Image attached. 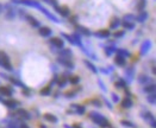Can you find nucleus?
Here are the masks:
<instances>
[{
  "mask_svg": "<svg viewBox=\"0 0 156 128\" xmlns=\"http://www.w3.org/2000/svg\"><path fill=\"white\" fill-rule=\"evenodd\" d=\"M89 119H91L94 124L99 125L100 127H103V128H106L110 126L108 121H107L101 114H99V113H97V112H91V113H89Z\"/></svg>",
  "mask_w": 156,
  "mask_h": 128,
  "instance_id": "obj_1",
  "label": "nucleus"
},
{
  "mask_svg": "<svg viewBox=\"0 0 156 128\" xmlns=\"http://www.w3.org/2000/svg\"><path fill=\"white\" fill-rule=\"evenodd\" d=\"M0 67L4 68L7 71H12L13 70L11 61H10V57H8V55L5 51H0Z\"/></svg>",
  "mask_w": 156,
  "mask_h": 128,
  "instance_id": "obj_2",
  "label": "nucleus"
},
{
  "mask_svg": "<svg viewBox=\"0 0 156 128\" xmlns=\"http://www.w3.org/2000/svg\"><path fill=\"white\" fill-rule=\"evenodd\" d=\"M38 10H39V11H41V12H42V13H43V14H44V15H45L48 19H50L51 21H54V23H56V24H60V23H61V21H60V19H59L56 15H54L53 13H50V12H49V11H48L45 7L41 6Z\"/></svg>",
  "mask_w": 156,
  "mask_h": 128,
  "instance_id": "obj_3",
  "label": "nucleus"
},
{
  "mask_svg": "<svg viewBox=\"0 0 156 128\" xmlns=\"http://www.w3.org/2000/svg\"><path fill=\"white\" fill-rule=\"evenodd\" d=\"M57 62L60 63V64H62L63 67H66V68H68V69H71V70H73L74 69V63L72 62V59L71 58H65V57H59L57 58Z\"/></svg>",
  "mask_w": 156,
  "mask_h": 128,
  "instance_id": "obj_4",
  "label": "nucleus"
},
{
  "mask_svg": "<svg viewBox=\"0 0 156 128\" xmlns=\"http://www.w3.org/2000/svg\"><path fill=\"white\" fill-rule=\"evenodd\" d=\"M50 44L56 49H63L65 40L62 38H59V37H53V38H50Z\"/></svg>",
  "mask_w": 156,
  "mask_h": 128,
  "instance_id": "obj_5",
  "label": "nucleus"
},
{
  "mask_svg": "<svg viewBox=\"0 0 156 128\" xmlns=\"http://www.w3.org/2000/svg\"><path fill=\"white\" fill-rule=\"evenodd\" d=\"M75 30H77V33L81 34V36H85V37H89L92 34V32L82 25H75Z\"/></svg>",
  "mask_w": 156,
  "mask_h": 128,
  "instance_id": "obj_6",
  "label": "nucleus"
},
{
  "mask_svg": "<svg viewBox=\"0 0 156 128\" xmlns=\"http://www.w3.org/2000/svg\"><path fill=\"white\" fill-rule=\"evenodd\" d=\"M55 11H56L60 15H62L63 18L69 17V13H71V11H69V8H68L67 6H57V7H55Z\"/></svg>",
  "mask_w": 156,
  "mask_h": 128,
  "instance_id": "obj_7",
  "label": "nucleus"
},
{
  "mask_svg": "<svg viewBox=\"0 0 156 128\" xmlns=\"http://www.w3.org/2000/svg\"><path fill=\"white\" fill-rule=\"evenodd\" d=\"M150 48H152V42H150V40H144V42L142 43V45H141V51H140V53H141L142 56L147 55L148 51L150 50Z\"/></svg>",
  "mask_w": 156,
  "mask_h": 128,
  "instance_id": "obj_8",
  "label": "nucleus"
},
{
  "mask_svg": "<svg viewBox=\"0 0 156 128\" xmlns=\"http://www.w3.org/2000/svg\"><path fill=\"white\" fill-rule=\"evenodd\" d=\"M25 19L29 21V24L31 25V26H33V27H41V23L35 18V17H32V15H30V14H27L26 17H25Z\"/></svg>",
  "mask_w": 156,
  "mask_h": 128,
  "instance_id": "obj_9",
  "label": "nucleus"
},
{
  "mask_svg": "<svg viewBox=\"0 0 156 128\" xmlns=\"http://www.w3.org/2000/svg\"><path fill=\"white\" fill-rule=\"evenodd\" d=\"M93 34L97 38H108L111 36V32H110V30H99V31L94 32Z\"/></svg>",
  "mask_w": 156,
  "mask_h": 128,
  "instance_id": "obj_10",
  "label": "nucleus"
},
{
  "mask_svg": "<svg viewBox=\"0 0 156 128\" xmlns=\"http://www.w3.org/2000/svg\"><path fill=\"white\" fill-rule=\"evenodd\" d=\"M51 33H53V31H51V29H50V27H48V26L39 27V34H41L42 37H44V38L50 37V36H51Z\"/></svg>",
  "mask_w": 156,
  "mask_h": 128,
  "instance_id": "obj_11",
  "label": "nucleus"
},
{
  "mask_svg": "<svg viewBox=\"0 0 156 128\" xmlns=\"http://www.w3.org/2000/svg\"><path fill=\"white\" fill-rule=\"evenodd\" d=\"M148 17H149V14H148L147 11H141V12L138 13V15L136 17L135 20H137L138 23H144V21L148 19Z\"/></svg>",
  "mask_w": 156,
  "mask_h": 128,
  "instance_id": "obj_12",
  "label": "nucleus"
},
{
  "mask_svg": "<svg viewBox=\"0 0 156 128\" xmlns=\"http://www.w3.org/2000/svg\"><path fill=\"white\" fill-rule=\"evenodd\" d=\"M72 107V113L74 112V113H77L79 115H82V114H85V112H86V108L83 107V106H79V105H72L71 106Z\"/></svg>",
  "mask_w": 156,
  "mask_h": 128,
  "instance_id": "obj_13",
  "label": "nucleus"
},
{
  "mask_svg": "<svg viewBox=\"0 0 156 128\" xmlns=\"http://www.w3.org/2000/svg\"><path fill=\"white\" fill-rule=\"evenodd\" d=\"M6 8H7V11L5 12V18H6L7 20L14 19V17H16V11L12 10V8H10V6H6Z\"/></svg>",
  "mask_w": 156,
  "mask_h": 128,
  "instance_id": "obj_14",
  "label": "nucleus"
},
{
  "mask_svg": "<svg viewBox=\"0 0 156 128\" xmlns=\"http://www.w3.org/2000/svg\"><path fill=\"white\" fill-rule=\"evenodd\" d=\"M0 94L4 96H12L13 89L11 87H0Z\"/></svg>",
  "mask_w": 156,
  "mask_h": 128,
  "instance_id": "obj_15",
  "label": "nucleus"
},
{
  "mask_svg": "<svg viewBox=\"0 0 156 128\" xmlns=\"http://www.w3.org/2000/svg\"><path fill=\"white\" fill-rule=\"evenodd\" d=\"M134 75H135V69H134V68H128V69L125 70V77H126V81H128V82H131V81H132Z\"/></svg>",
  "mask_w": 156,
  "mask_h": 128,
  "instance_id": "obj_16",
  "label": "nucleus"
},
{
  "mask_svg": "<svg viewBox=\"0 0 156 128\" xmlns=\"http://www.w3.org/2000/svg\"><path fill=\"white\" fill-rule=\"evenodd\" d=\"M120 19L119 18H113L111 21H110V29L111 30H116V29H118L119 26H120Z\"/></svg>",
  "mask_w": 156,
  "mask_h": 128,
  "instance_id": "obj_17",
  "label": "nucleus"
},
{
  "mask_svg": "<svg viewBox=\"0 0 156 128\" xmlns=\"http://www.w3.org/2000/svg\"><path fill=\"white\" fill-rule=\"evenodd\" d=\"M83 63H85V65L93 72V74H98V69H97V67L91 62V61H88V59H85L83 61Z\"/></svg>",
  "mask_w": 156,
  "mask_h": 128,
  "instance_id": "obj_18",
  "label": "nucleus"
},
{
  "mask_svg": "<svg viewBox=\"0 0 156 128\" xmlns=\"http://www.w3.org/2000/svg\"><path fill=\"white\" fill-rule=\"evenodd\" d=\"M122 107L123 108H125V109H128V108H131L132 107V105H134V102H132V100L130 99V97H125V99H123V101H122Z\"/></svg>",
  "mask_w": 156,
  "mask_h": 128,
  "instance_id": "obj_19",
  "label": "nucleus"
},
{
  "mask_svg": "<svg viewBox=\"0 0 156 128\" xmlns=\"http://www.w3.org/2000/svg\"><path fill=\"white\" fill-rule=\"evenodd\" d=\"M117 51V48H116V45H107V46H105V53H106V56H112L114 52Z\"/></svg>",
  "mask_w": 156,
  "mask_h": 128,
  "instance_id": "obj_20",
  "label": "nucleus"
},
{
  "mask_svg": "<svg viewBox=\"0 0 156 128\" xmlns=\"http://www.w3.org/2000/svg\"><path fill=\"white\" fill-rule=\"evenodd\" d=\"M72 56H73V52H72V50H69V49H62V50L60 51V57L72 58Z\"/></svg>",
  "mask_w": 156,
  "mask_h": 128,
  "instance_id": "obj_21",
  "label": "nucleus"
},
{
  "mask_svg": "<svg viewBox=\"0 0 156 128\" xmlns=\"http://www.w3.org/2000/svg\"><path fill=\"white\" fill-rule=\"evenodd\" d=\"M114 63H116L117 65H119V67H124V65L126 64V59H125L124 57L117 55V56L114 57Z\"/></svg>",
  "mask_w": 156,
  "mask_h": 128,
  "instance_id": "obj_22",
  "label": "nucleus"
},
{
  "mask_svg": "<svg viewBox=\"0 0 156 128\" xmlns=\"http://www.w3.org/2000/svg\"><path fill=\"white\" fill-rule=\"evenodd\" d=\"M2 103L5 105V106H7L8 108H11V109H16L17 108V106L19 105L17 101H14V100H7V101H2Z\"/></svg>",
  "mask_w": 156,
  "mask_h": 128,
  "instance_id": "obj_23",
  "label": "nucleus"
},
{
  "mask_svg": "<svg viewBox=\"0 0 156 128\" xmlns=\"http://www.w3.org/2000/svg\"><path fill=\"white\" fill-rule=\"evenodd\" d=\"M18 115L19 116H22L23 119H25V120H30L31 119V114L27 112V110H25V109H18Z\"/></svg>",
  "mask_w": 156,
  "mask_h": 128,
  "instance_id": "obj_24",
  "label": "nucleus"
},
{
  "mask_svg": "<svg viewBox=\"0 0 156 128\" xmlns=\"http://www.w3.org/2000/svg\"><path fill=\"white\" fill-rule=\"evenodd\" d=\"M120 25H123V27L125 30H129V31L135 30V23H132V21H122Z\"/></svg>",
  "mask_w": 156,
  "mask_h": 128,
  "instance_id": "obj_25",
  "label": "nucleus"
},
{
  "mask_svg": "<svg viewBox=\"0 0 156 128\" xmlns=\"http://www.w3.org/2000/svg\"><path fill=\"white\" fill-rule=\"evenodd\" d=\"M44 119L47 120V121H49V122H53V124H56L59 120H57V118L55 116V115H53V114H49V113H47V114H44Z\"/></svg>",
  "mask_w": 156,
  "mask_h": 128,
  "instance_id": "obj_26",
  "label": "nucleus"
},
{
  "mask_svg": "<svg viewBox=\"0 0 156 128\" xmlns=\"http://www.w3.org/2000/svg\"><path fill=\"white\" fill-rule=\"evenodd\" d=\"M117 55H119V56H122V57H124V58H126V57H130V52L128 51V50H125V49H117Z\"/></svg>",
  "mask_w": 156,
  "mask_h": 128,
  "instance_id": "obj_27",
  "label": "nucleus"
},
{
  "mask_svg": "<svg viewBox=\"0 0 156 128\" xmlns=\"http://www.w3.org/2000/svg\"><path fill=\"white\" fill-rule=\"evenodd\" d=\"M144 91L146 93H148V95L149 94H155V84H148V86H146L144 87Z\"/></svg>",
  "mask_w": 156,
  "mask_h": 128,
  "instance_id": "obj_28",
  "label": "nucleus"
},
{
  "mask_svg": "<svg viewBox=\"0 0 156 128\" xmlns=\"http://www.w3.org/2000/svg\"><path fill=\"white\" fill-rule=\"evenodd\" d=\"M146 5H147V0H138V2H137V6H136L137 11H138V12H141V11H144V7H146Z\"/></svg>",
  "mask_w": 156,
  "mask_h": 128,
  "instance_id": "obj_29",
  "label": "nucleus"
},
{
  "mask_svg": "<svg viewBox=\"0 0 156 128\" xmlns=\"http://www.w3.org/2000/svg\"><path fill=\"white\" fill-rule=\"evenodd\" d=\"M61 37H62L63 39H66L68 43H71L72 45H75V42H74V39H73V37H72L71 34H67V33H61Z\"/></svg>",
  "mask_w": 156,
  "mask_h": 128,
  "instance_id": "obj_30",
  "label": "nucleus"
},
{
  "mask_svg": "<svg viewBox=\"0 0 156 128\" xmlns=\"http://www.w3.org/2000/svg\"><path fill=\"white\" fill-rule=\"evenodd\" d=\"M67 78L65 77V76H62V77H60L59 80H57V86H59V88H63V87H66V84H67Z\"/></svg>",
  "mask_w": 156,
  "mask_h": 128,
  "instance_id": "obj_31",
  "label": "nucleus"
},
{
  "mask_svg": "<svg viewBox=\"0 0 156 128\" xmlns=\"http://www.w3.org/2000/svg\"><path fill=\"white\" fill-rule=\"evenodd\" d=\"M148 82H149V77H148L147 75H140V76H138V83L146 84V83H148Z\"/></svg>",
  "mask_w": 156,
  "mask_h": 128,
  "instance_id": "obj_32",
  "label": "nucleus"
},
{
  "mask_svg": "<svg viewBox=\"0 0 156 128\" xmlns=\"http://www.w3.org/2000/svg\"><path fill=\"white\" fill-rule=\"evenodd\" d=\"M116 88L119 89V88H126V81H124L123 78H119L118 82H116Z\"/></svg>",
  "mask_w": 156,
  "mask_h": 128,
  "instance_id": "obj_33",
  "label": "nucleus"
},
{
  "mask_svg": "<svg viewBox=\"0 0 156 128\" xmlns=\"http://www.w3.org/2000/svg\"><path fill=\"white\" fill-rule=\"evenodd\" d=\"M136 19V17L134 15V14H125L124 17H123V21H132L134 23V20Z\"/></svg>",
  "mask_w": 156,
  "mask_h": 128,
  "instance_id": "obj_34",
  "label": "nucleus"
},
{
  "mask_svg": "<svg viewBox=\"0 0 156 128\" xmlns=\"http://www.w3.org/2000/svg\"><path fill=\"white\" fill-rule=\"evenodd\" d=\"M8 81H11L14 86H19V87H23V89L25 88V86H23L22 84V82L19 81V80H17V78H14V77H8Z\"/></svg>",
  "mask_w": 156,
  "mask_h": 128,
  "instance_id": "obj_35",
  "label": "nucleus"
},
{
  "mask_svg": "<svg viewBox=\"0 0 156 128\" xmlns=\"http://www.w3.org/2000/svg\"><path fill=\"white\" fill-rule=\"evenodd\" d=\"M143 118L148 121V122H150V121H153V120H155V118H154V115L150 113V112H147V113H144L143 114Z\"/></svg>",
  "mask_w": 156,
  "mask_h": 128,
  "instance_id": "obj_36",
  "label": "nucleus"
},
{
  "mask_svg": "<svg viewBox=\"0 0 156 128\" xmlns=\"http://www.w3.org/2000/svg\"><path fill=\"white\" fill-rule=\"evenodd\" d=\"M147 100H148V102H149V103L154 105V103H155V101H156L155 94H149V95H148V97H147Z\"/></svg>",
  "mask_w": 156,
  "mask_h": 128,
  "instance_id": "obj_37",
  "label": "nucleus"
},
{
  "mask_svg": "<svg viewBox=\"0 0 156 128\" xmlns=\"http://www.w3.org/2000/svg\"><path fill=\"white\" fill-rule=\"evenodd\" d=\"M124 34H125V31L124 30H119V31H117V32H114V38H122V37H124Z\"/></svg>",
  "mask_w": 156,
  "mask_h": 128,
  "instance_id": "obj_38",
  "label": "nucleus"
},
{
  "mask_svg": "<svg viewBox=\"0 0 156 128\" xmlns=\"http://www.w3.org/2000/svg\"><path fill=\"white\" fill-rule=\"evenodd\" d=\"M50 90H51L50 87H45V88H43V89L41 90V95H43V96L49 95V94H50Z\"/></svg>",
  "mask_w": 156,
  "mask_h": 128,
  "instance_id": "obj_39",
  "label": "nucleus"
},
{
  "mask_svg": "<svg viewBox=\"0 0 156 128\" xmlns=\"http://www.w3.org/2000/svg\"><path fill=\"white\" fill-rule=\"evenodd\" d=\"M69 82H71L72 84H78L79 82H80V77H79V76H72L71 80H69Z\"/></svg>",
  "mask_w": 156,
  "mask_h": 128,
  "instance_id": "obj_40",
  "label": "nucleus"
},
{
  "mask_svg": "<svg viewBox=\"0 0 156 128\" xmlns=\"http://www.w3.org/2000/svg\"><path fill=\"white\" fill-rule=\"evenodd\" d=\"M120 124H122L123 126H125V127H130V128L135 127L132 122H130V121H126V120H123V121H120Z\"/></svg>",
  "mask_w": 156,
  "mask_h": 128,
  "instance_id": "obj_41",
  "label": "nucleus"
},
{
  "mask_svg": "<svg viewBox=\"0 0 156 128\" xmlns=\"http://www.w3.org/2000/svg\"><path fill=\"white\" fill-rule=\"evenodd\" d=\"M43 1L47 2V4H49V5H51V6H54V8L59 6L57 5V0H43Z\"/></svg>",
  "mask_w": 156,
  "mask_h": 128,
  "instance_id": "obj_42",
  "label": "nucleus"
},
{
  "mask_svg": "<svg viewBox=\"0 0 156 128\" xmlns=\"http://www.w3.org/2000/svg\"><path fill=\"white\" fill-rule=\"evenodd\" d=\"M98 84H99V87L101 88V90H103L104 93H106V91H107V89H106V87H105V84H104V82H103L101 80H99V81H98Z\"/></svg>",
  "mask_w": 156,
  "mask_h": 128,
  "instance_id": "obj_43",
  "label": "nucleus"
},
{
  "mask_svg": "<svg viewBox=\"0 0 156 128\" xmlns=\"http://www.w3.org/2000/svg\"><path fill=\"white\" fill-rule=\"evenodd\" d=\"M77 91H78V90H73V91H68V93H66V96H67L68 99H71V97H73V96H75V94H77Z\"/></svg>",
  "mask_w": 156,
  "mask_h": 128,
  "instance_id": "obj_44",
  "label": "nucleus"
},
{
  "mask_svg": "<svg viewBox=\"0 0 156 128\" xmlns=\"http://www.w3.org/2000/svg\"><path fill=\"white\" fill-rule=\"evenodd\" d=\"M18 12H19V14H20V18H22V19H24V18H25V17L27 15V14L25 13V12H26L25 10H19Z\"/></svg>",
  "mask_w": 156,
  "mask_h": 128,
  "instance_id": "obj_45",
  "label": "nucleus"
},
{
  "mask_svg": "<svg viewBox=\"0 0 156 128\" xmlns=\"http://www.w3.org/2000/svg\"><path fill=\"white\" fill-rule=\"evenodd\" d=\"M77 20H78V17H77V15H74V17H72V18L69 19V21H71L72 24H77Z\"/></svg>",
  "mask_w": 156,
  "mask_h": 128,
  "instance_id": "obj_46",
  "label": "nucleus"
},
{
  "mask_svg": "<svg viewBox=\"0 0 156 128\" xmlns=\"http://www.w3.org/2000/svg\"><path fill=\"white\" fill-rule=\"evenodd\" d=\"M111 95H112V100H113L114 102H118V101H119V99H118V95H117V94H114V93H113V94H111Z\"/></svg>",
  "mask_w": 156,
  "mask_h": 128,
  "instance_id": "obj_47",
  "label": "nucleus"
},
{
  "mask_svg": "<svg viewBox=\"0 0 156 128\" xmlns=\"http://www.w3.org/2000/svg\"><path fill=\"white\" fill-rule=\"evenodd\" d=\"M92 103H93V105H95L97 107H101V102H99V101H97V100L92 101Z\"/></svg>",
  "mask_w": 156,
  "mask_h": 128,
  "instance_id": "obj_48",
  "label": "nucleus"
},
{
  "mask_svg": "<svg viewBox=\"0 0 156 128\" xmlns=\"http://www.w3.org/2000/svg\"><path fill=\"white\" fill-rule=\"evenodd\" d=\"M6 128H19V126H17V125H13V124H11V125L6 126Z\"/></svg>",
  "mask_w": 156,
  "mask_h": 128,
  "instance_id": "obj_49",
  "label": "nucleus"
},
{
  "mask_svg": "<svg viewBox=\"0 0 156 128\" xmlns=\"http://www.w3.org/2000/svg\"><path fill=\"white\" fill-rule=\"evenodd\" d=\"M149 124H150V126H152V128H156L155 120H153V121H150V122H149Z\"/></svg>",
  "mask_w": 156,
  "mask_h": 128,
  "instance_id": "obj_50",
  "label": "nucleus"
},
{
  "mask_svg": "<svg viewBox=\"0 0 156 128\" xmlns=\"http://www.w3.org/2000/svg\"><path fill=\"white\" fill-rule=\"evenodd\" d=\"M105 103H106V105L108 106V108H110V109H112V106H111V103H110V102H108V101H107L106 99H105Z\"/></svg>",
  "mask_w": 156,
  "mask_h": 128,
  "instance_id": "obj_51",
  "label": "nucleus"
},
{
  "mask_svg": "<svg viewBox=\"0 0 156 128\" xmlns=\"http://www.w3.org/2000/svg\"><path fill=\"white\" fill-rule=\"evenodd\" d=\"M100 71H101L103 74H108V71H107V70H105L104 68H100Z\"/></svg>",
  "mask_w": 156,
  "mask_h": 128,
  "instance_id": "obj_52",
  "label": "nucleus"
},
{
  "mask_svg": "<svg viewBox=\"0 0 156 128\" xmlns=\"http://www.w3.org/2000/svg\"><path fill=\"white\" fill-rule=\"evenodd\" d=\"M74 128H82V127H80L79 125H75V126H74Z\"/></svg>",
  "mask_w": 156,
  "mask_h": 128,
  "instance_id": "obj_53",
  "label": "nucleus"
},
{
  "mask_svg": "<svg viewBox=\"0 0 156 128\" xmlns=\"http://www.w3.org/2000/svg\"><path fill=\"white\" fill-rule=\"evenodd\" d=\"M41 128H47V127H45L44 125H41Z\"/></svg>",
  "mask_w": 156,
  "mask_h": 128,
  "instance_id": "obj_54",
  "label": "nucleus"
},
{
  "mask_svg": "<svg viewBox=\"0 0 156 128\" xmlns=\"http://www.w3.org/2000/svg\"><path fill=\"white\" fill-rule=\"evenodd\" d=\"M1 11H2V6L0 5V12H1Z\"/></svg>",
  "mask_w": 156,
  "mask_h": 128,
  "instance_id": "obj_55",
  "label": "nucleus"
},
{
  "mask_svg": "<svg viewBox=\"0 0 156 128\" xmlns=\"http://www.w3.org/2000/svg\"><path fill=\"white\" fill-rule=\"evenodd\" d=\"M0 101H1V97H0Z\"/></svg>",
  "mask_w": 156,
  "mask_h": 128,
  "instance_id": "obj_56",
  "label": "nucleus"
}]
</instances>
